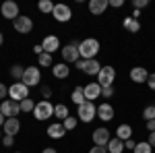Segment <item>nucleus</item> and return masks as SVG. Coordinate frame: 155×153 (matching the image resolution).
Returning <instances> with one entry per match:
<instances>
[{"label":"nucleus","instance_id":"nucleus-1","mask_svg":"<svg viewBox=\"0 0 155 153\" xmlns=\"http://www.w3.org/2000/svg\"><path fill=\"white\" fill-rule=\"evenodd\" d=\"M79 52H81V58L83 60H93L97 56V52H99V42L93 39V37L83 39V42L79 44Z\"/></svg>","mask_w":155,"mask_h":153},{"label":"nucleus","instance_id":"nucleus-2","mask_svg":"<svg viewBox=\"0 0 155 153\" xmlns=\"http://www.w3.org/2000/svg\"><path fill=\"white\" fill-rule=\"evenodd\" d=\"M8 95H11V99H15V101L21 104L23 99L29 97V87H27L23 81H19V83H15V85L8 87Z\"/></svg>","mask_w":155,"mask_h":153},{"label":"nucleus","instance_id":"nucleus-3","mask_svg":"<svg viewBox=\"0 0 155 153\" xmlns=\"http://www.w3.org/2000/svg\"><path fill=\"white\" fill-rule=\"evenodd\" d=\"M79 44H81V42H72V44H68V46L62 48V58H64V62H72V64H77V62L81 60Z\"/></svg>","mask_w":155,"mask_h":153},{"label":"nucleus","instance_id":"nucleus-4","mask_svg":"<svg viewBox=\"0 0 155 153\" xmlns=\"http://www.w3.org/2000/svg\"><path fill=\"white\" fill-rule=\"evenodd\" d=\"M77 116H79V120H81V122H91V120L97 116V108L93 106V101H85L83 106H79Z\"/></svg>","mask_w":155,"mask_h":153},{"label":"nucleus","instance_id":"nucleus-5","mask_svg":"<svg viewBox=\"0 0 155 153\" xmlns=\"http://www.w3.org/2000/svg\"><path fill=\"white\" fill-rule=\"evenodd\" d=\"M33 116L37 120H48L50 116H54V106L50 104L48 99H44V101H39L35 104V110H33Z\"/></svg>","mask_w":155,"mask_h":153},{"label":"nucleus","instance_id":"nucleus-6","mask_svg":"<svg viewBox=\"0 0 155 153\" xmlns=\"http://www.w3.org/2000/svg\"><path fill=\"white\" fill-rule=\"evenodd\" d=\"M114 79H116L114 66H101V71L97 75V83H99L101 87H112V85H114Z\"/></svg>","mask_w":155,"mask_h":153},{"label":"nucleus","instance_id":"nucleus-7","mask_svg":"<svg viewBox=\"0 0 155 153\" xmlns=\"http://www.w3.org/2000/svg\"><path fill=\"white\" fill-rule=\"evenodd\" d=\"M12 25H15V31H17V33H23V35H27V33L33 29V21H31V17H27V15H19V17L12 21Z\"/></svg>","mask_w":155,"mask_h":153},{"label":"nucleus","instance_id":"nucleus-8","mask_svg":"<svg viewBox=\"0 0 155 153\" xmlns=\"http://www.w3.org/2000/svg\"><path fill=\"white\" fill-rule=\"evenodd\" d=\"M23 83L27 87H35L41 83V72L37 66H27L25 68V75H23Z\"/></svg>","mask_w":155,"mask_h":153},{"label":"nucleus","instance_id":"nucleus-9","mask_svg":"<svg viewBox=\"0 0 155 153\" xmlns=\"http://www.w3.org/2000/svg\"><path fill=\"white\" fill-rule=\"evenodd\" d=\"M0 112L4 114V118H17V114L21 112V104L19 101H15V99H4L2 104H0Z\"/></svg>","mask_w":155,"mask_h":153},{"label":"nucleus","instance_id":"nucleus-10","mask_svg":"<svg viewBox=\"0 0 155 153\" xmlns=\"http://www.w3.org/2000/svg\"><path fill=\"white\" fill-rule=\"evenodd\" d=\"M77 66H79L83 72H87V75H99V71H101V64H99L95 58L93 60H83L81 58L79 62H77Z\"/></svg>","mask_w":155,"mask_h":153},{"label":"nucleus","instance_id":"nucleus-11","mask_svg":"<svg viewBox=\"0 0 155 153\" xmlns=\"http://www.w3.org/2000/svg\"><path fill=\"white\" fill-rule=\"evenodd\" d=\"M110 141H112V137H110V130L106 126H99V128L93 130V143L97 147H107Z\"/></svg>","mask_w":155,"mask_h":153},{"label":"nucleus","instance_id":"nucleus-12","mask_svg":"<svg viewBox=\"0 0 155 153\" xmlns=\"http://www.w3.org/2000/svg\"><path fill=\"white\" fill-rule=\"evenodd\" d=\"M0 12H2V17L4 19H17L19 17V4L17 2H12V0H6L4 4H2V8H0Z\"/></svg>","mask_w":155,"mask_h":153},{"label":"nucleus","instance_id":"nucleus-13","mask_svg":"<svg viewBox=\"0 0 155 153\" xmlns=\"http://www.w3.org/2000/svg\"><path fill=\"white\" fill-rule=\"evenodd\" d=\"M52 17H54L56 21H60V23H66V21L72 17V12H71V8H68L66 4H56V6H54V12H52Z\"/></svg>","mask_w":155,"mask_h":153},{"label":"nucleus","instance_id":"nucleus-14","mask_svg":"<svg viewBox=\"0 0 155 153\" xmlns=\"http://www.w3.org/2000/svg\"><path fill=\"white\" fill-rule=\"evenodd\" d=\"M19 130H21V122H19V118H6V122H4V126H2V132L15 137Z\"/></svg>","mask_w":155,"mask_h":153},{"label":"nucleus","instance_id":"nucleus-15","mask_svg":"<svg viewBox=\"0 0 155 153\" xmlns=\"http://www.w3.org/2000/svg\"><path fill=\"white\" fill-rule=\"evenodd\" d=\"M83 91H85V99L91 101V99H95V97L101 95V85L99 83H89V85L83 87Z\"/></svg>","mask_w":155,"mask_h":153},{"label":"nucleus","instance_id":"nucleus-16","mask_svg":"<svg viewBox=\"0 0 155 153\" xmlns=\"http://www.w3.org/2000/svg\"><path fill=\"white\" fill-rule=\"evenodd\" d=\"M41 48H44V52H48V54H54L56 50L60 48V39L56 35H48L44 37V42H41Z\"/></svg>","mask_w":155,"mask_h":153},{"label":"nucleus","instance_id":"nucleus-17","mask_svg":"<svg viewBox=\"0 0 155 153\" xmlns=\"http://www.w3.org/2000/svg\"><path fill=\"white\" fill-rule=\"evenodd\" d=\"M110 6V0H89V12L91 15H101Z\"/></svg>","mask_w":155,"mask_h":153},{"label":"nucleus","instance_id":"nucleus-18","mask_svg":"<svg viewBox=\"0 0 155 153\" xmlns=\"http://www.w3.org/2000/svg\"><path fill=\"white\" fill-rule=\"evenodd\" d=\"M97 118H101L104 122H110V120L114 118V108L110 106V104H101V106H97Z\"/></svg>","mask_w":155,"mask_h":153},{"label":"nucleus","instance_id":"nucleus-19","mask_svg":"<svg viewBox=\"0 0 155 153\" xmlns=\"http://www.w3.org/2000/svg\"><path fill=\"white\" fill-rule=\"evenodd\" d=\"M130 79L134 83H147L149 72H147V68H143V66H134V68L130 71Z\"/></svg>","mask_w":155,"mask_h":153},{"label":"nucleus","instance_id":"nucleus-20","mask_svg":"<svg viewBox=\"0 0 155 153\" xmlns=\"http://www.w3.org/2000/svg\"><path fill=\"white\" fill-rule=\"evenodd\" d=\"M48 135L52 137V139H62V137L66 135V128H64V124L54 122V124H50V126H48Z\"/></svg>","mask_w":155,"mask_h":153},{"label":"nucleus","instance_id":"nucleus-21","mask_svg":"<svg viewBox=\"0 0 155 153\" xmlns=\"http://www.w3.org/2000/svg\"><path fill=\"white\" fill-rule=\"evenodd\" d=\"M116 139H120V141H128V139H132L130 124H120L118 128H116Z\"/></svg>","mask_w":155,"mask_h":153},{"label":"nucleus","instance_id":"nucleus-22","mask_svg":"<svg viewBox=\"0 0 155 153\" xmlns=\"http://www.w3.org/2000/svg\"><path fill=\"white\" fill-rule=\"evenodd\" d=\"M68 72H71V68L66 66V62H60V64H56V66H52V75H54L56 79H66Z\"/></svg>","mask_w":155,"mask_h":153},{"label":"nucleus","instance_id":"nucleus-23","mask_svg":"<svg viewBox=\"0 0 155 153\" xmlns=\"http://www.w3.org/2000/svg\"><path fill=\"white\" fill-rule=\"evenodd\" d=\"M106 149H107L110 153H122L124 149H126V147H124V141H120V139H116V137H114L112 141L107 143Z\"/></svg>","mask_w":155,"mask_h":153},{"label":"nucleus","instance_id":"nucleus-24","mask_svg":"<svg viewBox=\"0 0 155 153\" xmlns=\"http://www.w3.org/2000/svg\"><path fill=\"white\" fill-rule=\"evenodd\" d=\"M122 25H124V29L130 31V33H139V29H141V23H139L137 19H132V17H126Z\"/></svg>","mask_w":155,"mask_h":153},{"label":"nucleus","instance_id":"nucleus-25","mask_svg":"<svg viewBox=\"0 0 155 153\" xmlns=\"http://www.w3.org/2000/svg\"><path fill=\"white\" fill-rule=\"evenodd\" d=\"M72 101H74V104H77V106H83L85 101H87V99H85V91H83V87H74V89H72Z\"/></svg>","mask_w":155,"mask_h":153},{"label":"nucleus","instance_id":"nucleus-26","mask_svg":"<svg viewBox=\"0 0 155 153\" xmlns=\"http://www.w3.org/2000/svg\"><path fill=\"white\" fill-rule=\"evenodd\" d=\"M54 116L58 118V120H62V122H64V120L68 118V108L64 106V104H58V106L54 108Z\"/></svg>","mask_w":155,"mask_h":153},{"label":"nucleus","instance_id":"nucleus-27","mask_svg":"<svg viewBox=\"0 0 155 153\" xmlns=\"http://www.w3.org/2000/svg\"><path fill=\"white\" fill-rule=\"evenodd\" d=\"M23 75H25V68L21 64H15L11 68V77L12 79H17V81H23Z\"/></svg>","mask_w":155,"mask_h":153},{"label":"nucleus","instance_id":"nucleus-28","mask_svg":"<svg viewBox=\"0 0 155 153\" xmlns=\"http://www.w3.org/2000/svg\"><path fill=\"white\" fill-rule=\"evenodd\" d=\"M37 60H39V66H54L52 64V54H48V52H41L37 56Z\"/></svg>","mask_w":155,"mask_h":153},{"label":"nucleus","instance_id":"nucleus-29","mask_svg":"<svg viewBox=\"0 0 155 153\" xmlns=\"http://www.w3.org/2000/svg\"><path fill=\"white\" fill-rule=\"evenodd\" d=\"M151 151H153V147L149 145V141L137 143V147H134V153H151Z\"/></svg>","mask_w":155,"mask_h":153},{"label":"nucleus","instance_id":"nucleus-30","mask_svg":"<svg viewBox=\"0 0 155 153\" xmlns=\"http://www.w3.org/2000/svg\"><path fill=\"white\" fill-rule=\"evenodd\" d=\"M54 6H56V4L50 2V0H41V2L37 4V8H39L41 12H54Z\"/></svg>","mask_w":155,"mask_h":153},{"label":"nucleus","instance_id":"nucleus-31","mask_svg":"<svg viewBox=\"0 0 155 153\" xmlns=\"http://www.w3.org/2000/svg\"><path fill=\"white\" fill-rule=\"evenodd\" d=\"M21 110H23V112H33V110H35V101L29 99V97L23 99V101H21Z\"/></svg>","mask_w":155,"mask_h":153},{"label":"nucleus","instance_id":"nucleus-32","mask_svg":"<svg viewBox=\"0 0 155 153\" xmlns=\"http://www.w3.org/2000/svg\"><path fill=\"white\" fill-rule=\"evenodd\" d=\"M77 122H79V120H77L74 116H68L62 124H64V128H66V130H74V128H77Z\"/></svg>","mask_w":155,"mask_h":153},{"label":"nucleus","instance_id":"nucleus-33","mask_svg":"<svg viewBox=\"0 0 155 153\" xmlns=\"http://www.w3.org/2000/svg\"><path fill=\"white\" fill-rule=\"evenodd\" d=\"M143 118L145 120H155V106H147L143 110Z\"/></svg>","mask_w":155,"mask_h":153},{"label":"nucleus","instance_id":"nucleus-34","mask_svg":"<svg viewBox=\"0 0 155 153\" xmlns=\"http://www.w3.org/2000/svg\"><path fill=\"white\" fill-rule=\"evenodd\" d=\"M149 2L147 0H132V6H134V11H141V8H145Z\"/></svg>","mask_w":155,"mask_h":153},{"label":"nucleus","instance_id":"nucleus-35","mask_svg":"<svg viewBox=\"0 0 155 153\" xmlns=\"http://www.w3.org/2000/svg\"><path fill=\"white\" fill-rule=\"evenodd\" d=\"M2 143H4V147H12V145H15V137L4 135V137H2Z\"/></svg>","mask_w":155,"mask_h":153},{"label":"nucleus","instance_id":"nucleus-36","mask_svg":"<svg viewBox=\"0 0 155 153\" xmlns=\"http://www.w3.org/2000/svg\"><path fill=\"white\" fill-rule=\"evenodd\" d=\"M101 95H104V97H112V95H114V85H112V87H101Z\"/></svg>","mask_w":155,"mask_h":153},{"label":"nucleus","instance_id":"nucleus-37","mask_svg":"<svg viewBox=\"0 0 155 153\" xmlns=\"http://www.w3.org/2000/svg\"><path fill=\"white\" fill-rule=\"evenodd\" d=\"M41 95H44V99H48L50 95H52V89H50L48 85H41Z\"/></svg>","mask_w":155,"mask_h":153},{"label":"nucleus","instance_id":"nucleus-38","mask_svg":"<svg viewBox=\"0 0 155 153\" xmlns=\"http://www.w3.org/2000/svg\"><path fill=\"white\" fill-rule=\"evenodd\" d=\"M147 85H149V89H153V91H155V72H153V75H149V79H147Z\"/></svg>","mask_w":155,"mask_h":153},{"label":"nucleus","instance_id":"nucleus-39","mask_svg":"<svg viewBox=\"0 0 155 153\" xmlns=\"http://www.w3.org/2000/svg\"><path fill=\"white\" fill-rule=\"evenodd\" d=\"M6 93H8L6 85H4V83H0V99H4V97H6Z\"/></svg>","mask_w":155,"mask_h":153},{"label":"nucleus","instance_id":"nucleus-40","mask_svg":"<svg viewBox=\"0 0 155 153\" xmlns=\"http://www.w3.org/2000/svg\"><path fill=\"white\" fill-rule=\"evenodd\" d=\"M89 153H107V149H106V147H97V145H95L93 149H89Z\"/></svg>","mask_w":155,"mask_h":153},{"label":"nucleus","instance_id":"nucleus-41","mask_svg":"<svg viewBox=\"0 0 155 153\" xmlns=\"http://www.w3.org/2000/svg\"><path fill=\"white\" fill-rule=\"evenodd\" d=\"M124 147H126V149H132V151H134V147H137V143L132 141V139H128V141H124Z\"/></svg>","mask_w":155,"mask_h":153},{"label":"nucleus","instance_id":"nucleus-42","mask_svg":"<svg viewBox=\"0 0 155 153\" xmlns=\"http://www.w3.org/2000/svg\"><path fill=\"white\" fill-rule=\"evenodd\" d=\"M124 4V0H110V6H114V8H120Z\"/></svg>","mask_w":155,"mask_h":153},{"label":"nucleus","instance_id":"nucleus-43","mask_svg":"<svg viewBox=\"0 0 155 153\" xmlns=\"http://www.w3.org/2000/svg\"><path fill=\"white\" fill-rule=\"evenodd\" d=\"M147 130H149V132L155 130V120H147Z\"/></svg>","mask_w":155,"mask_h":153},{"label":"nucleus","instance_id":"nucleus-44","mask_svg":"<svg viewBox=\"0 0 155 153\" xmlns=\"http://www.w3.org/2000/svg\"><path fill=\"white\" fill-rule=\"evenodd\" d=\"M149 145L155 147V130H153V132H149Z\"/></svg>","mask_w":155,"mask_h":153},{"label":"nucleus","instance_id":"nucleus-45","mask_svg":"<svg viewBox=\"0 0 155 153\" xmlns=\"http://www.w3.org/2000/svg\"><path fill=\"white\" fill-rule=\"evenodd\" d=\"M33 52H35L37 56H39V54H41V52H44V48H41V46H39V44H37V46L33 48Z\"/></svg>","mask_w":155,"mask_h":153},{"label":"nucleus","instance_id":"nucleus-46","mask_svg":"<svg viewBox=\"0 0 155 153\" xmlns=\"http://www.w3.org/2000/svg\"><path fill=\"white\" fill-rule=\"evenodd\" d=\"M41 153H56V149H54V147H46Z\"/></svg>","mask_w":155,"mask_h":153},{"label":"nucleus","instance_id":"nucleus-47","mask_svg":"<svg viewBox=\"0 0 155 153\" xmlns=\"http://www.w3.org/2000/svg\"><path fill=\"white\" fill-rule=\"evenodd\" d=\"M4 122H6V118H4V114L0 112V126H4Z\"/></svg>","mask_w":155,"mask_h":153},{"label":"nucleus","instance_id":"nucleus-48","mask_svg":"<svg viewBox=\"0 0 155 153\" xmlns=\"http://www.w3.org/2000/svg\"><path fill=\"white\" fill-rule=\"evenodd\" d=\"M2 42H4V37H2V31H0V46H2Z\"/></svg>","mask_w":155,"mask_h":153},{"label":"nucleus","instance_id":"nucleus-49","mask_svg":"<svg viewBox=\"0 0 155 153\" xmlns=\"http://www.w3.org/2000/svg\"><path fill=\"white\" fill-rule=\"evenodd\" d=\"M0 139H2V130H0Z\"/></svg>","mask_w":155,"mask_h":153},{"label":"nucleus","instance_id":"nucleus-50","mask_svg":"<svg viewBox=\"0 0 155 153\" xmlns=\"http://www.w3.org/2000/svg\"><path fill=\"white\" fill-rule=\"evenodd\" d=\"M15 153H19V151H15Z\"/></svg>","mask_w":155,"mask_h":153},{"label":"nucleus","instance_id":"nucleus-51","mask_svg":"<svg viewBox=\"0 0 155 153\" xmlns=\"http://www.w3.org/2000/svg\"><path fill=\"white\" fill-rule=\"evenodd\" d=\"M153 106H155V104H153Z\"/></svg>","mask_w":155,"mask_h":153}]
</instances>
